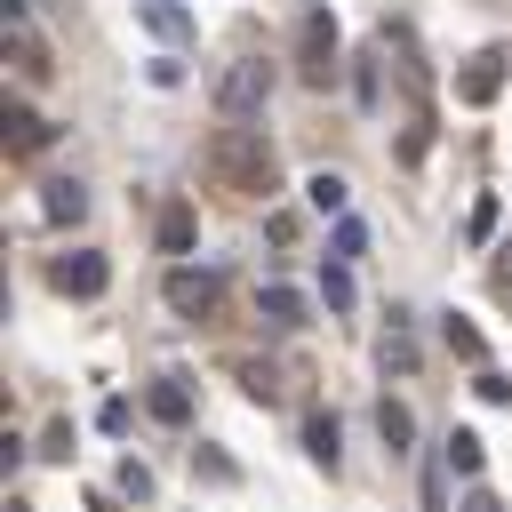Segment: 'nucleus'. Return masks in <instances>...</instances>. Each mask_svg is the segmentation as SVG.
<instances>
[{"instance_id": "1", "label": "nucleus", "mask_w": 512, "mask_h": 512, "mask_svg": "<svg viewBox=\"0 0 512 512\" xmlns=\"http://www.w3.org/2000/svg\"><path fill=\"white\" fill-rule=\"evenodd\" d=\"M208 176L224 192H240V200H264L272 192V144H264V128H248V120L216 128L208 136Z\"/></svg>"}, {"instance_id": "2", "label": "nucleus", "mask_w": 512, "mask_h": 512, "mask_svg": "<svg viewBox=\"0 0 512 512\" xmlns=\"http://www.w3.org/2000/svg\"><path fill=\"white\" fill-rule=\"evenodd\" d=\"M272 88H280L272 56H232V64L216 72V112H224V120H264Z\"/></svg>"}, {"instance_id": "3", "label": "nucleus", "mask_w": 512, "mask_h": 512, "mask_svg": "<svg viewBox=\"0 0 512 512\" xmlns=\"http://www.w3.org/2000/svg\"><path fill=\"white\" fill-rule=\"evenodd\" d=\"M296 72H304V88H328L336 80V24L328 16H304V32H296Z\"/></svg>"}, {"instance_id": "4", "label": "nucleus", "mask_w": 512, "mask_h": 512, "mask_svg": "<svg viewBox=\"0 0 512 512\" xmlns=\"http://www.w3.org/2000/svg\"><path fill=\"white\" fill-rule=\"evenodd\" d=\"M104 280H112V264H104L96 248H72V256L48 264V288H56V296H104Z\"/></svg>"}, {"instance_id": "5", "label": "nucleus", "mask_w": 512, "mask_h": 512, "mask_svg": "<svg viewBox=\"0 0 512 512\" xmlns=\"http://www.w3.org/2000/svg\"><path fill=\"white\" fill-rule=\"evenodd\" d=\"M216 296H224V272H192V264L168 272V304H176V312L200 320V312H216Z\"/></svg>"}, {"instance_id": "6", "label": "nucleus", "mask_w": 512, "mask_h": 512, "mask_svg": "<svg viewBox=\"0 0 512 512\" xmlns=\"http://www.w3.org/2000/svg\"><path fill=\"white\" fill-rule=\"evenodd\" d=\"M40 216H48V224H80V216H88V184H80V176H48V184H40Z\"/></svg>"}, {"instance_id": "7", "label": "nucleus", "mask_w": 512, "mask_h": 512, "mask_svg": "<svg viewBox=\"0 0 512 512\" xmlns=\"http://www.w3.org/2000/svg\"><path fill=\"white\" fill-rule=\"evenodd\" d=\"M496 88H504V56L488 48V56H472V72H464V104H488Z\"/></svg>"}, {"instance_id": "8", "label": "nucleus", "mask_w": 512, "mask_h": 512, "mask_svg": "<svg viewBox=\"0 0 512 512\" xmlns=\"http://www.w3.org/2000/svg\"><path fill=\"white\" fill-rule=\"evenodd\" d=\"M376 432H384V448H392V456H408V440H416V416H408L400 400H384V408H376Z\"/></svg>"}, {"instance_id": "9", "label": "nucleus", "mask_w": 512, "mask_h": 512, "mask_svg": "<svg viewBox=\"0 0 512 512\" xmlns=\"http://www.w3.org/2000/svg\"><path fill=\"white\" fill-rule=\"evenodd\" d=\"M304 200H312V208H320V216H344V200H352V184H344V176H328V168H320V176H312V184H304Z\"/></svg>"}, {"instance_id": "10", "label": "nucleus", "mask_w": 512, "mask_h": 512, "mask_svg": "<svg viewBox=\"0 0 512 512\" xmlns=\"http://www.w3.org/2000/svg\"><path fill=\"white\" fill-rule=\"evenodd\" d=\"M160 248H168V256H184V248H192V208H184V200H176V208H160Z\"/></svg>"}, {"instance_id": "11", "label": "nucleus", "mask_w": 512, "mask_h": 512, "mask_svg": "<svg viewBox=\"0 0 512 512\" xmlns=\"http://www.w3.org/2000/svg\"><path fill=\"white\" fill-rule=\"evenodd\" d=\"M264 320H272V328H296V320H304V296H296V288H264Z\"/></svg>"}, {"instance_id": "12", "label": "nucleus", "mask_w": 512, "mask_h": 512, "mask_svg": "<svg viewBox=\"0 0 512 512\" xmlns=\"http://www.w3.org/2000/svg\"><path fill=\"white\" fill-rule=\"evenodd\" d=\"M304 448H312V456L336 472V416H304Z\"/></svg>"}, {"instance_id": "13", "label": "nucleus", "mask_w": 512, "mask_h": 512, "mask_svg": "<svg viewBox=\"0 0 512 512\" xmlns=\"http://www.w3.org/2000/svg\"><path fill=\"white\" fill-rule=\"evenodd\" d=\"M8 136H16V152H32V144H48V120H32L24 104H8Z\"/></svg>"}, {"instance_id": "14", "label": "nucleus", "mask_w": 512, "mask_h": 512, "mask_svg": "<svg viewBox=\"0 0 512 512\" xmlns=\"http://www.w3.org/2000/svg\"><path fill=\"white\" fill-rule=\"evenodd\" d=\"M152 416H160V424H184V416H192V400H184V392L160 376V384H152Z\"/></svg>"}, {"instance_id": "15", "label": "nucleus", "mask_w": 512, "mask_h": 512, "mask_svg": "<svg viewBox=\"0 0 512 512\" xmlns=\"http://www.w3.org/2000/svg\"><path fill=\"white\" fill-rule=\"evenodd\" d=\"M448 464L472 480V472H480V432H448Z\"/></svg>"}, {"instance_id": "16", "label": "nucleus", "mask_w": 512, "mask_h": 512, "mask_svg": "<svg viewBox=\"0 0 512 512\" xmlns=\"http://www.w3.org/2000/svg\"><path fill=\"white\" fill-rule=\"evenodd\" d=\"M360 248H368V224H360V216H336V264L360 256Z\"/></svg>"}, {"instance_id": "17", "label": "nucleus", "mask_w": 512, "mask_h": 512, "mask_svg": "<svg viewBox=\"0 0 512 512\" xmlns=\"http://www.w3.org/2000/svg\"><path fill=\"white\" fill-rule=\"evenodd\" d=\"M320 296H328L336 312H352V272H344V264H328V272H320Z\"/></svg>"}, {"instance_id": "18", "label": "nucleus", "mask_w": 512, "mask_h": 512, "mask_svg": "<svg viewBox=\"0 0 512 512\" xmlns=\"http://www.w3.org/2000/svg\"><path fill=\"white\" fill-rule=\"evenodd\" d=\"M464 512H504V504H496L488 488H472V496H464Z\"/></svg>"}]
</instances>
